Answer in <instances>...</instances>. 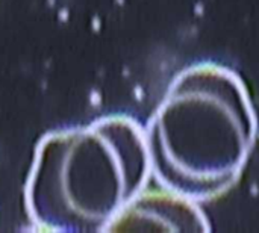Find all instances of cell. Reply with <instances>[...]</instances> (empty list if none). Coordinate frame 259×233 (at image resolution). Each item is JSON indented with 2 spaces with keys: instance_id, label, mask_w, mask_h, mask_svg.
Segmentation results:
<instances>
[{
  "instance_id": "obj_1",
  "label": "cell",
  "mask_w": 259,
  "mask_h": 233,
  "mask_svg": "<svg viewBox=\"0 0 259 233\" xmlns=\"http://www.w3.org/2000/svg\"><path fill=\"white\" fill-rule=\"evenodd\" d=\"M258 132L241 76L194 62L173 77L144 126L152 180L200 205L219 199L241 179Z\"/></svg>"
},
{
  "instance_id": "obj_3",
  "label": "cell",
  "mask_w": 259,
  "mask_h": 233,
  "mask_svg": "<svg viewBox=\"0 0 259 233\" xmlns=\"http://www.w3.org/2000/svg\"><path fill=\"white\" fill-rule=\"evenodd\" d=\"M200 203L150 183L120 212L108 232H205L211 226Z\"/></svg>"
},
{
  "instance_id": "obj_2",
  "label": "cell",
  "mask_w": 259,
  "mask_h": 233,
  "mask_svg": "<svg viewBox=\"0 0 259 233\" xmlns=\"http://www.w3.org/2000/svg\"><path fill=\"white\" fill-rule=\"evenodd\" d=\"M152 182L144 126L112 114L44 135L24 183L30 223L46 232H108Z\"/></svg>"
}]
</instances>
